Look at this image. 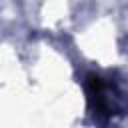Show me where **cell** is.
<instances>
[{"label": "cell", "instance_id": "cell-1", "mask_svg": "<svg viewBox=\"0 0 128 128\" xmlns=\"http://www.w3.org/2000/svg\"><path fill=\"white\" fill-rule=\"evenodd\" d=\"M86 94L90 108L94 114H106L112 116L114 112L120 110V90L108 80L98 74H90L86 80Z\"/></svg>", "mask_w": 128, "mask_h": 128}]
</instances>
